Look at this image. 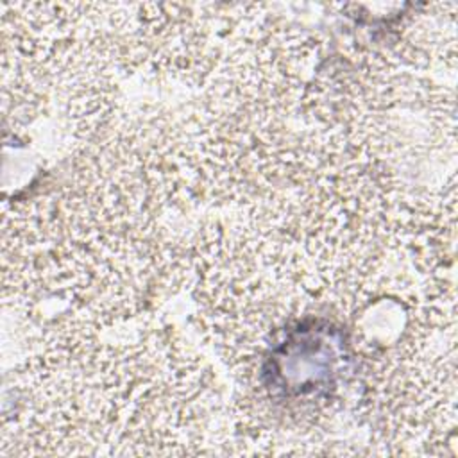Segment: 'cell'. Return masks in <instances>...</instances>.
<instances>
[{"mask_svg": "<svg viewBox=\"0 0 458 458\" xmlns=\"http://www.w3.org/2000/svg\"><path fill=\"white\" fill-rule=\"evenodd\" d=\"M52 326L5 388L2 456L199 454L222 444V394L208 363L166 327L129 340Z\"/></svg>", "mask_w": 458, "mask_h": 458, "instance_id": "1", "label": "cell"}]
</instances>
